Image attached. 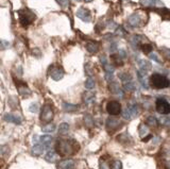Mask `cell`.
<instances>
[{"instance_id": "cell-15", "label": "cell", "mask_w": 170, "mask_h": 169, "mask_svg": "<svg viewBox=\"0 0 170 169\" xmlns=\"http://www.w3.org/2000/svg\"><path fill=\"white\" fill-rule=\"evenodd\" d=\"M59 157H60V155L56 151H53V150H49V151L46 153L45 159L48 162V163H56V162L59 161Z\"/></svg>"}, {"instance_id": "cell-26", "label": "cell", "mask_w": 170, "mask_h": 169, "mask_svg": "<svg viewBox=\"0 0 170 169\" xmlns=\"http://www.w3.org/2000/svg\"><path fill=\"white\" fill-rule=\"evenodd\" d=\"M54 130H56V124H47L46 126H44L42 128V131L44 133H52Z\"/></svg>"}, {"instance_id": "cell-16", "label": "cell", "mask_w": 170, "mask_h": 169, "mask_svg": "<svg viewBox=\"0 0 170 169\" xmlns=\"http://www.w3.org/2000/svg\"><path fill=\"white\" fill-rule=\"evenodd\" d=\"M96 95L93 92H85L83 94V100L86 104H93L95 102Z\"/></svg>"}, {"instance_id": "cell-24", "label": "cell", "mask_w": 170, "mask_h": 169, "mask_svg": "<svg viewBox=\"0 0 170 169\" xmlns=\"http://www.w3.org/2000/svg\"><path fill=\"white\" fill-rule=\"evenodd\" d=\"M128 108H129V110H130V112H131V114H132L133 118L136 117L137 115H138L139 111H138V106H137L136 103H130L128 105Z\"/></svg>"}, {"instance_id": "cell-41", "label": "cell", "mask_w": 170, "mask_h": 169, "mask_svg": "<svg viewBox=\"0 0 170 169\" xmlns=\"http://www.w3.org/2000/svg\"><path fill=\"white\" fill-rule=\"evenodd\" d=\"M103 68H104L105 73H114L115 68L112 65H110V64H105L104 66H103Z\"/></svg>"}, {"instance_id": "cell-3", "label": "cell", "mask_w": 170, "mask_h": 169, "mask_svg": "<svg viewBox=\"0 0 170 169\" xmlns=\"http://www.w3.org/2000/svg\"><path fill=\"white\" fill-rule=\"evenodd\" d=\"M18 16H19V22L22 26L27 27L29 26L31 22H33V20L35 19V15L29 10H22L20 12H18Z\"/></svg>"}, {"instance_id": "cell-36", "label": "cell", "mask_w": 170, "mask_h": 169, "mask_svg": "<svg viewBox=\"0 0 170 169\" xmlns=\"http://www.w3.org/2000/svg\"><path fill=\"white\" fill-rule=\"evenodd\" d=\"M38 110H40V105H38V103L32 102V103L29 105V111H30L31 113H37Z\"/></svg>"}, {"instance_id": "cell-30", "label": "cell", "mask_w": 170, "mask_h": 169, "mask_svg": "<svg viewBox=\"0 0 170 169\" xmlns=\"http://www.w3.org/2000/svg\"><path fill=\"white\" fill-rule=\"evenodd\" d=\"M85 87L87 89H93L95 87V80L93 78H87L86 81H85Z\"/></svg>"}, {"instance_id": "cell-17", "label": "cell", "mask_w": 170, "mask_h": 169, "mask_svg": "<svg viewBox=\"0 0 170 169\" xmlns=\"http://www.w3.org/2000/svg\"><path fill=\"white\" fill-rule=\"evenodd\" d=\"M45 150H46V147L44 145H35L32 147L31 153L32 155L38 156V155H42L44 152H45Z\"/></svg>"}, {"instance_id": "cell-52", "label": "cell", "mask_w": 170, "mask_h": 169, "mask_svg": "<svg viewBox=\"0 0 170 169\" xmlns=\"http://www.w3.org/2000/svg\"><path fill=\"white\" fill-rule=\"evenodd\" d=\"M112 37H113V35L112 34H106V35H104V38L105 41H110V39H112Z\"/></svg>"}, {"instance_id": "cell-44", "label": "cell", "mask_w": 170, "mask_h": 169, "mask_svg": "<svg viewBox=\"0 0 170 169\" xmlns=\"http://www.w3.org/2000/svg\"><path fill=\"white\" fill-rule=\"evenodd\" d=\"M107 28L109 29H111V30H114V29H117V25H116V22H107Z\"/></svg>"}, {"instance_id": "cell-6", "label": "cell", "mask_w": 170, "mask_h": 169, "mask_svg": "<svg viewBox=\"0 0 170 169\" xmlns=\"http://www.w3.org/2000/svg\"><path fill=\"white\" fill-rule=\"evenodd\" d=\"M53 118V111L49 105H45L42 110V114H41V120L43 122H47L49 124L51 119Z\"/></svg>"}, {"instance_id": "cell-23", "label": "cell", "mask_w": 170, "mask_h": 169, "mask_svg": "<svg viewBox=\"0 0 170 169\" xmlns=\"http://www.w3.org/2000/svg\"><path fill=\"white\" fill-rule=\"evenodd\" d=\"M68 131H69V124H68L67 122H62L59 126V133L61 134V135L67 134Z\"/></svg>"}, {"instance_id": "cell-39", "label": "cell", "mask_w": 170, "mask_h": 169, "mask_svg": "<svg viewBox=\"0 0 170 169\" xmlns=\"http://www.w3.org/2000/svg\"><path fill=\"white\" fill-rule=\"evenodd\" d=\"M149 57H150V59L152 60V61L156 62V63H160V57H158V55L156 54V53L151 52L150 54H149Z\"/></svg>"}, {"instance_id": "cell-11", "label": "cell", "mask_w": 170, "mask_h": 169, "mask_svg": "<svg viewBox=\"0 0 170 169\" xmlns=\"http://www.w3.org/2000/svg\"><path fill=\"white\" fill-rule=\"evenodd\" d=\"M109 88L114 95H117V96H119V97L123 96V91L120 88L118 82H116V81L113 80V81H111V82H109Z\"/></svg>"}, {"instance_id": "cell-45", "label": "cell", "mask_w": 170, "mask_h": 169, "mask_svg": "<svg viewBox=\"0 0 170 169\" xmlns=\"http://www.w3.org/2000/svg\"><path fill=\"white\" fill-rule=\"evenodd\" d=\"M59 3L62 6V8H67L69 6V0H60Z\"/></svg>"}, {"instance_id": "cell-10", "label": "cell", "mask_w": 170, "mask_h": 169, "mask_svg": "<svg viewBox=\"0 0 170 169\" xmlns=\"http://www.w3.org/2000/svg\"><path fill=\"white\" fill-rule=\"evenodd\" d=\"M3 119L6 120V122H12V124H21V117L19 115H16V114H12V113H6L4 114Z\"/></svg>"}, {"instance_id": "cell-2", "label": "cell", "mask_w": 170, "mask_h": 169, "mask_svg": "<svg viewBox=\"0 0 170 169\" xmlns=\"http://www.w3.org/2000/svg\"><path fill=\"white\" fill-rule=\"evenodd\" d=\"M150 83L153 87L158 89L162 88H167L170 85V81L169 79H167L164 76L160 75V73H153L150 77Z\"/></svg>"}, {"instance_id": "cell-31", "label": "cell", "mask_w": 170, "mask_h": 169, "mask_svg": "<svg viewBox=\"0 0 170 169\" xmlns=\"http://www.w3.org/2000/svg\"><path fill=\"white\" fill-rule=\"evenodd\" d=\"M156 1L157 0H141L139 3L144 6H156Z\"/></svg>"}, {"instance_id": "cell-5", "label": "cell", "mask_w": 170, "mask_h": 169, "mask_svg": "<svg viewBox=\"0 0 170 169\" xmlns=\"http://www.w3.org/2000/svg\"><path fill=\"white\" fill-rule=\"evenodd\" d=\"M106 111L112 116L119 115L121 113V104L118 101H110L106 104Z\"/></svg>"}, {"instance_id": "cell-1", "label": "cell", "mask_w": 170, "mask_h": 169, "mask_svg": "<svg viewBox=\"0 0 170 169\" xmlns=\"http://www.w3.org/2000/svg\"><path fill=\"white\" fill-rule=\"evenodd\" d=\"M75 145L77 143L73 140H61L56 143V152L60 153V155L66 156L70 155V154L75 153Z\"/></svg>"}, {"instance_id": "cell-18", "label": "cell", "mask_w": 170, "mask_h": 169, "mask_svg": "<svg viewBox=\"0 0 170 169\" xmlns=\"http://www.w3.org/2000/svg\"><path fill=\"white\" fill-rule=\"evenodd\" d=\"M86 50L89 53L95 54V53H97L98 50H99V45H98V43H96V41H88V43L86 44Z\"/></svg>"}, {"instance_id": "cell-20", "label": "cell", "mask_w": 170, "mask_h": 169, "mask_svg": "<svg viewBox=\"0 0 170 169\" xmlns=\"http://www.w3.org/2000/svg\"><path fill=\"white\" fill-rule=\"evenodd\" d=\"M62 108H63L64 112H67V113H71V112H75L78 110V105L72 103H68V102H63L62 104Z\"/></svg>"}, {"instance_id": "cell-50", "label": "cell", "mask_w": 170, "mask_h": 169, "mask_svg": "<svg viewBox=\"0 0 170 169\" xmlns=\"http://www.w3.org/2000/svg\"><path fill=\"white\" fill-rule=\"evenodd\" d=\"M99 167H100V169H110V166L107 165L105 162H100V165H99Z\"/></svg>"}, {"instance_id": "cell-33", "label": "cell", "mask_w": 170, "mask_h": 169, "mask_svg": "<svg viewBox=\"0 0 170 169\" xmlns=\"http://www.w3.org/2000/svg\"><path fill=\"white\" fill-rule=\"evenodd\" d=\"M138 132H139V135H141V137H144V136H146L147 134L149 133V130H148V128H147L146 124H141L138 129Z\"/></svg>"}, {"instance_id": "cell-19", "label": "cell", "mask_w": 170, "mask_h": 169, "mask_svg": "<svg viewBox=\"0 0 170 169\" xmlns=\"http://www.w3.org/2000/svg\"><path fill=\"white\" fill-rule=\"evenodd\" d=\"M137 64H138L139 68L142 69V70H150V69H152V65H151V63L149 61H147V60H138L137 61Z\"/></svg>"}, {"instance_id": "cell-21", "label": "cell", "mask_w": 170, "mask_h": 169, "mask_svg": "<svg viewBox=\"0 0 170 169\" xmlns=\"http://www.w3.org/2000/svg\"><path fill=\"white\" fill-rule=\"evenodd\" d=\"M144 37L141 35H133L130 39V43L133 47H138V46H141V41Z\"/></svg>"}, {"instance_id": "cell-43", "label": "cell", "mask_w": 170, "mask_h": 169, "mask_svg": "<svg viewBox=\"0 0 170 169\" xmlns=\"http://www.w3.org/2000/svg\"><path fill=\"white\" fill-rule=\"evenodd\" d=\"M118 54H119V57H120L121 59H126V57H127V51H126L125 49H119Z\"/></svg>"}, {"instance_id": "cell-42", "label": "cell", "mask_w": 170, "mask_h": 169, "mask_svg": "<svg viewBox=\"0 0 170 169\" xmlns=\"http://www.w3.org/2000/svg\"><path fill=\"white\" fill-rule=\"evenodd\" d=\"M113 78H114L113 73H105V80H106L107 82L113 81Z\"/></svg>"}, {"instance_id": "cell-47", "label": "cell", "mask_w": 170, "mask_h": 169, "mask_svg": "<svg viewBox=\"0 0 170 169\" xmlns=\"http://www.w3.org/2000/svg\"><path fill=\"white\" fill-rule=\"evenodd\" d=\"M162 51H163V53L165 54V57H167L168 59H170V49H169V48L163 47V48H162Z\"/></svg>"}, {"instance_id": "cell-55", "label": "cell", "mask_w": 170, "mask_h": 169, "mask_svg": "<svg viewBox=\"0 0 170 169\" xmlns=\"http://www.w3.org/2000/svg\"><path fill=\"white\" fill-rule=\"evenodd\" d=\"M56 1H57V2H59V1H60V0H56Z\"/></svg>"}, {"instance_id": "cell-8", "label": "cell", "mask_w": 170, "mask_h": 169, "mask_svg": "<svg viewBox=\"0 0 170 169\" xmlns=\"http://www.w3.org/2000/svg\"><path fill=\"white\" fill-rule=\"evenodd\" d=\"M137 78H138L139 83L141 84V86L144 87L145 89L149 88V84H148V73H147L146 70H141L137 71Z\"/></svg>"}, {"instance_id": "cell-40", "label": "cell", "mask_w": 170, "mask_h": 169, "mask_svg": "<svg viewBox=\"0 0 170 169\" xmlns=\"http://www.w3.org/2000/svg\"><path fill=\"white\" fill-rule=\"evenodd\" d=\"M117 49H118V44L116 43V41H113V43L110 45V52H115V51H117Z\"/></svg>"}, {"instance_id": "cell-48", "label": "cell", "mask_w": 170, "mask_h": 169, "mask_svg": "<svg viewBox=\"0 0 170 169\" xmlns=\"http://www.w3.org/2000/svg\"><path fill=\"white\" fill-rule=\"evenodd\" d=\"M123 34H125V31H123V29L121 27H118L116 29V35L117 36H123Z\"/></svg>"}, {"instance_id": "cell-51", "label": "cell", "mask_w": 170, "mask_h": 169, "mask_svg": "<svg viewBox=\"0 0 170 169\" xmlns=\"http://www.w3.org/2000/svg\"><path fill=\"white\" fill-rule=\"evenodd\" d=\"M100 62H101V64H102L103 66H104L105 64H107L106 57H105V55H101V57H100Z\"/></svg>"}, {"instance_id": "cell-38", "label": "cell", "mask_w": 170, "mask_h": 169, "mask_svg": "<svg viewBox=\"0 0 170 169\" xmlns=\"http://www.w3.org/2000/svg\"><path fill=\"white\" fill-rule=\"evenodd\" d=\"M111 169H122V163L118 159L114 161L111 165Z\"/></svg>"}, {"instance_id": "cell-27", "label": "cell", "mask_w": 170, "mask_h": 169, "mask_svg": "<svg viewBox=\"0 0 170 169\" xmlns=\"http://www.w3.org/2000/svg\"><path fill=\"white\" fill-rule=\"evenodd\" d=\"M118 78L120 79L123 83L129 82V81H132V76H131L130 73H120L118 75Z\"/></svg>"}, {"instance_id": "cell-35", "label": "cell", "mask_w": 170, "mask_h": 169, "mask_svg": "<svg viewBox=\"0 0 170 169\" xmlns=\"http://www.w3.org/2000/svg\"><path fill=\"white\" fill-rule=\"evenodd\" d=\"M122 117L125 118V119H127V120H131L133 118L132 116V114H131V112H130V110H129V108H126L125 110L122 111Z\"/></svg>"}, {"instance_id": "cell-34", "label": "cell", "mask_w": 170, "mask_h": 169, "mask_svg": "<svg viewBox=\"0 0 170 169\" xmlns=\"http://www.w3.org/2000/svg\"><path fill=\"white\" fill-rule=\"evenodd\" d=\"M84 122L88 128H91L94 126V120H93V117L91 115H85L84 116Z\"/></svg>"}, {"instance_id": "cell-29", "label": "cell", "mask_w": 170, "mask_h": 169, "mask_svg": "<svg viewBox=\"0 0 170 169\" xmlns=\"http://www.w3.org/2000/svg\"><path fill=\"white\" fill-rule=\"evenodd\" d=\"M147 124H149L150 127L155 128V127H157L158 121H157V119H156L154 116H149L148 118H147Z\"/></svg>"}, {"instance_id": "cell-28", "label": "cell", "mask_w": 170, "mask_h": 169, "mask_svg": "<svg viewBox=\"0 0 170 169\" xmlns=\"http://www.w3.org/2000/svg\"><path fill=\"white\" fill-rule=\"evenodd\" d=\"M18 92H19L20 96L24 97V98H27V97H29L30 95H31V91H30L28 87H25V86L19 87V88H18Z\"/></svg>"}, {"instance_id": "cell-25", "label": "cell", "mask_w": 170, "mask_h": 169, "mask_svg": "<svg viewBox=\"0 0 170 169\" xmlns=\"http://www.w3.org/2000/svg\"><path fill=\"white\" fill-rule=\"evenodd\" d=\"M123 89L128 92H134L136 89V85L133 81H129V82L123 83Z\"/></svg>"}, {"instance_id": "cell-14", "label": "cell", "mask_w": 170, "mask_h": 169, "mask_svg": "<svg viewBox=\"0 0 170 169\" xmlns=\"http://www.w3.org/2000/svg\"><path fill=\"white\" fill-rule=\"evenodd\" d=\"M121 124L120 120H118L117 118H114V117H109L106 120V128L109 129L110 131L112 130H116L119 126Z\"/></svg>"}, {"instance_id": "cell-4", "label": "cell", "mask_w": 170, "mask_h": 169, "mask_svg": "<svg viewBox=\"0 0 170 169\" xmlns=\"http://www.w3.org/2000/svg\"><path fill=\"white\" fill-rule=\"evenodd\" d=\"M155 108L160 114L167 115L170 113V103L163 98H158L155 102Z\"/></svg>"}, {"instance_id": "cell-46", "label": "cell", "mask_w": 170, "mask_h": 169, "mask_svg": "<svg viewBox=\"0 0 170 169\" xmlns=\"http://www.w3.org/2000/svg\"><path fill=\"white\" fill-rule=\"evenodd\" d=\"M9 46H10V43H9L8 41H4V39H2V41H1V49L2 50L6 49Z\"/></svg>"}, {"instance_id": "cell-54", "label": "cell", "mask_w": 170, "mask_h": 169, "mask_svg": "<svg viewBox=\"0 0 170 169\" xmlns=\"http://www.w3.org/2000/svg\"><path fill=\"white\" fill-rule=\"evenodd\" d=\"M167 165H168V167H169V169H170V162H168V164H167Z\"/></svg>"}, {"instance_id": "cell-37", "label": "cell", "mask_w": 170, "mask_h": 169, "mask_svg": "<svg viewBox=\"0 0 170 169\" xmlns=\"http://www.w3.org/2000/svg\"><path fill=\"white\" fill-rule=\"evenodd\" d=\"M160 124H163V126L170 127V117L169 116H167V117H160Z\"/></svg>"}, {"instance_id": "cell-56", "label": "cell", "mask_w": 170, "mask_h": 169, "mask_svg": "<svg viewBox=\"0 0 170 169\" xmlns=\"http://www.w3.org/2000/svg\"><path fill=\"white\" fill-rule=\"evenodd\" d=\"M77 1H80V0H77Z\"/></svg>"}, {"instance_id": "cell-53", "label": "cell", "mask_w": 170, "mask_h": 169, "mask_svg": "<svg viewBox=\"0 0 170 169\" xmlns=\"http://www.w3.org/2000/svg\"><path fill=\"white\" fill-rule=\"evenodd\" d=\"M84 1H85V2H91L93 0H84Z\"/></svg>"}, {"instance_id": "cell-12", "label": "cell", "mask_w": 170, "mask_h": 169, "mask_svg": "<svg viewBox=\"0 0 170 169\" xmlns=\"http://www.w3.org/2000/svg\"><path fill=\"white\" fill-rule=\"evenodd\" d=\"M50 76L54 81H60L64 77V70L61 67H53L50 70Z\"/></svg>"}, {"instance_id": "cell-7", "label": "cell", "mask_w": 170, "mask_h": 169, "mask_svg": "<svg viewBox=\"0 0 170 169\" xmlns=\"http://www.w3.org/2000/svg\"><path fill=\"white\" fill-rule=\"evenodd\" d=\"M128 24L132 28H137L141 25V16L138 13H134L132 15L129 16L128 18Z\"/></svg>"}, {"instance_id": "cell-13", "label": "cell", "mask_w": 170, "mask_h": 169, "mask_svg": "<svg viewBox=\"0 0 170 169\" xmlns=\"http://www.w3.org/2000/svg\"><path fill=\"white\" fill-rule=\"evenodd\" d=\"M75 168V161L71 159H66L60 161L57 164V169H73Z\"/></svg>"}, {"instance_id": "cell-22", "label": "cell", "mask_w": 170, "mask_h": 169, "mask_svg": "<svg viewBox=\"0 0 170 169\" xmlns=\"http://www.w3.org/2000/svg\"><path fill=\"white\" fill-rule=\"evenodd\" d=\"M40 143L45 146L46 149H48L49 146L51 145V143H52V137L50 135H43L40 137Z\"/></svg>"}, {"instance_id": "cell-49", "label": "cell", "mask_w": 170, "mask_h": 169, "mask_svg": "<svg viewBox=\"0 0 170 169\" xmlns=\"http://www.w3.org/2000/svg\"><path fill=\"white\" fill-rule=\"evenodd\" d=\"M32 53H33V55H35V57H42V53H41V51L37 49V48L33 49V51H32Z\"/></svg>"}, {"instance_id": "cell-32", "label": "cell", "mask_w": 170, "mask_h": 169, "mask_svg": "<svg viewBox=\"0 0 170 169\" xmlns=\"http://www.w3.org/2000/svg\"><path fill=\"white\" fill-rule=\"evenodd\" d=\"M141 47L142 52L146 53V54H150L151 51H152V45H150V44H144Z\"/></svg>"}, {"instance_id": "cell-9", "label": "cell", "mask_w": 170, "mask_h": 169, "mask_svg": "<svg viewBox=\"0 0 170 169\" xmlns=\"http://www.w3.org/2000/svg\"><path fill=\"white\" fill-rule=\"evenodd\" d=\"M77 17H79L81 20H83L84 22H89L91 19V12H89L87 9H84V8H80L79 10L77 11Z\"/></svg>"}]
</instances>
